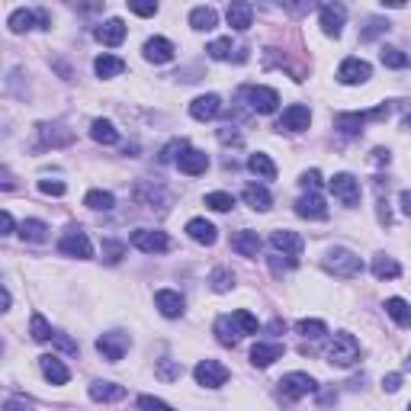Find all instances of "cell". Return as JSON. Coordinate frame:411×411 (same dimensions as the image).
I'll return each instance as SVG.
<instances>
[{
  "mask_svg": "<svg viewBox=\"0 0 411 411\" xmlns=\"http://www.w3.org/2000/svg\"><path fill=\"white\" fill-rule=\"evenodd\" d=\"M270 244H273V251L277 254H286V257H299L305 248V241L296 232H286V228H280V232H273L270 235Z\"/></svg>",
  "mask_w": 411,
  "mask_h": 411,
  "instance_id": "13",
  "label": "cell"
},
{
  "mask_svg": "<svg viewBox=\"0 0 411 411\" xmlns=\"http://www.w3.org/2000/svg\"><path fill=\"white\" fill-rule=\"evenodd\" d=\"M145 58L152 65H168V61H174V42L164 39V35H154V39L145 42Z\"/></svg>",
  "mask_w": 411,
  "mask_h": 411,
  "instance_id": "15",
  "label": "cell"
},
{
  "mask_svg": "<svg viewBox=\"0 0 411 411\" xmlns=\"http://www.w3.org/2000/svg\"><path fill=\"white\" fill-rule=\"evenodd\" d=\"M408 411H411V405H408Z\"/></svg>",
  "mask_w": 411,
  "mask_h": 411,
  "instance_id": "64",
  "label": "cell"
},
{
  "mask_svg": "<svg viewBox=\"0 0 411 411\" xmlns=\"http://www.w3.org/2000/svg\"><path fill=\"white\" fill-rule=\"evenodd\" d=\"M319 389V382L309 376V373H286L283 379H280V392H283V398H305V395H312Z\"/></svg>",
  "mask_w": 411,
  "mask_h": 411,
  "instance_id": "7",
  "label": "cell"
},
{
  "mask_svg": "<svg viewBox=\"0 0 411 411\" xmlns=\"http://www.w3.org/2000/svg\"><path fill=\"white\" fill-rule=\"evenodd\" d=\"M389 158H392V154H389L386 148H376V152H373V161H376V164H389Z\"/></svg>",
  "mask_w": 411,
  "mask_h": 411,
  "instance_id": "61",
  "label": "cell"
},
{
  "mask_svg": "<svg viewBox=\"0 0 411 411\" xmlns=\"http://www.w3.org/2000/svg\"><path fill=\"white\" fill-rule=\"evenodd\" d=\"M3 411H33L29 405L23 402V398H7V405H3Z\"/></svg>",
  "mask_w": 411,
  "mask_h": 411,
  "instance_id": "58",
  "label": "cell"
},
{
  "mask_svg": "<svg viewBox=\"0 0 411 411\" xmlns=\"http://www.w3.org/2000/svg\"><path fill=\"white\" fill-rule=\"evenodd\" d=\"M232 248H235L241 257H257L260 254V235L257 232H248V228H244V232H235V235H232Z\"/></svg>",
  "mask_w": 411,
  "mask_h": 411,
  "instance_id": "23",
  "label": "cell"
},
{
  "mask_svg": "<svg viewBox=\"0 0 411 411\" xmlns=\"http://www.w3.org/2000/svg\"><path fill=\"white\" fill-rule=\"evenodd\" d=\"M193 376H196L200 386L218 389V386H225V382H228V369L222 366V363H216V360H202V363H196Z\"/></svg>",
  "mask_w": 411,
  "mask_h": 411,
  "instance_id": "11",
  "label": "cell"
},
{
  "mask_svg": "<svg viewBox=\"0 0 411 411\" xmlns=\"http://www.w3.org/2000/svg\"><path fill=\"white\" fill-rule=\"evenodd\" d=\"M248 168H251V174H257L260 180H277V164H273L267 154H251V158H248Z\"/></svg>",
  "mask_w": 411,
  "mask_h": 411,
  "instance_id": "34",
  "label": "cell"
},
{
  "mask_svg": "<svg viewBox=\"0 0 411 411\" xmlns=\"http://www.w3.org/2000/svg\"><path fill=\"white\" fill-rule=\"evenodd\" d=\"M398 386H402V376H398V373H389V376L382 379V389H386V392H395Z\"/></svg>",
  "mask_w": 411,
  "mask_h": 411,
  "instance_id": "56",
  "label": "cell"
},
{
  "mask_svg": "<svg viewBox=\"0 0 411 411\" xmlns=\"http://www.w3.org/2000/svg\"><path fill=\"white\" fill-rule=\"evenodd\" d=\"M180 363H174V360H158V369H154V376L158 379H164V382H177L180 379Z\"/></svg>",
  "mask_w": 411,
  "mask_h": 411,
  "instance_id": "44",
  "label": "cell"
},
{
  "mask_svg": "<svg viewBox=\"0 0 411 411\" xmlns=\"http://www.w3.org/2000/svg\"><path fill=\"white\" fill-rule=\"evenodd\" d=\"M369 74H373V67H369L363 58H344V61H341V67H337V81L347 84V87L366 84Z\"/></svg>",
  "mask_w": 411,
  "mask_h": 411,
  "instance_id": "9",
  "label": "cell"
},
{
  "mask_svg": "<svg viewBox=\"0 0 411 411\" xmlns=\"http://www.w3.org/2000/svg\"><path fill=\"white\" fill-rule=\"evenodd\" d=\"M93 71H97L100 77H116V74L126 71V61L116 58V55H100V58L93 61Z\"/></svg>",
  "mask_w": 411,
  "mask_h": 411,
  "instance_id": "35",
  "label": "cell"
},
{
  "mask_svg": "<svg viewBox=\"0 0 411 411\" xmlns=\"http://www.w3.org/2000/svg\"><path fill=\"white\" fill-rule=\"evenodd\" d=\"M97 39H100L103 45H113V49H116V45H122V39H126V23L116 17L106 19V23L97 29Z\"/></svg>",
  "mask_w": 411,
  "mask_h": 411,
  "instance_id": "24",
  "label": "cell"
},
{
  "mask_svg": "<svg viewBox=\"0 0 411 411\" xmlns=\"http://www.w3.org/2000/svg\"><path fill=\"white\" fill-rule=\"evenodd\" d=\"M386 315H389V319H392L398 328H411V305L405 303V299H398V296L386 299Z\"/></svg>",
  "mask_w": 411,
  "mask_h": 411,
  "instance_id": "31",
  "label": "cell"
},
{
  "mask_svg": "<svg viewBox=\"0 0 411 411\" xmlns=\"http://www.w3.org/2000/svg\"><path fill=\"white\" fill-rule=\"evenodd\" d=\"M90 398L93 402H119L126 398V389L116 382H90Z\"/></svg>",
  "mask_w": 411,
  "mask_h": 411,
  "instance_id": "30",
  "label": "cell"
},
{
  "mask_svg": "<svg viewBox=\"0 0 411 411\" xmlns=\"http://www.w3.org/2000/svg\"><path fill=\"white\" fill-rule=\"evenodd\" d=\"M10 232H13V216L3 209L0 212V235H10Z\"/></svg>",
  "mask_w": 411,
  "mask_h": 411,
  "instance_id": "57",
  "label": "cell"
},
{
  "mask_svg": "<svg viewBox=\"0 0 411 411\" xmlns=\"http://www.w3.org/2000/svg\"><path fill=\"white\" fill-rule=\"evenodd\" d=\"M398 202H402V212L411 218V190H405V193L398 196Z\"/></svg>",
  "mask_w": 411,
  "mask_h": 411,
  "instance_id": "60",
  "label": "cell"
},
{
  "mask_svg": "<svg viewBox=\"0 0 411 411\" xmlns=\"http://www.w3.org/2000/svg\"><path fill=\"white\" fill-rule=\"evenodd\" d=\"M360 360V341L353 335H347V331H341V335H335V341H331V347H328V363L331 366H353V363Z\"/></svg>",
  "mask_w": 411,
  "mask_h": 411,
  "instance_id": "3",
  "label": "cell"
},
{
  "mask_svg": "<svg viewBox=\"0 0 411 411\" xmlns=\"http://www.w3.org/2000/svg\"><path fill=\"white\" fill-rule=\"evenodd\" d=\"M138 411H174L168 402H161L154 395H138Z\"/></svg>",
  "mask_w": 411,
  "mask_h": 411,
  "instance_id": "49",
  "label": "cell"
},
{
  "mask_svg": "<svg viewBox=\"0 0 411 411\" xmlns=\"http://www.w3.org/2000/svg\"><path fill=\"white\" fill-rule=\"evenodd\" d=\"M283 357V344H264V341H257V344L251 347V363L254 366H270L273 360H280Z\"/></svg>",
  "mask_w": 411,
  "mask_h": 411,
  "instance_id": "25",
  "label": "cell"
},
{
  "mask_svg": "<svg viewBox=\"0 0 411 411\" xmlns=\"http://www.w3.org/2000/svg\"><path fill=\"white\" fill-rule=\"evenodd\" d=\"M186 235L193 238L196 244H206V248H209V244H216V225H212V222H206V218H190V222H186Z\"/></svg>",
  "mask_w": 411,
  "mask_h": 411,
  "instance_id": "22",
  "label": "cell"
},
{
  "mask_svg": "<svg viewBox=\"0 0 411 411\" xmlns=\"http://www.w3.org/2000/svg\"><path fill=\"white\" fill-rule=\"evenodd\" d=\"M402 129H408V132H411V116H405V122H402Z\"/></svg>",
  "mask_w": 411,
  "mask_h": 411,
  "instance_id": "62",
  "label": "cell"
},
{
  "mask_svg": "<svg viewBox=\"0 0 411 411\" xmlns=\"http://www.w3.org/2000/svg\"><path fill=\"white\" fill-rule=\"evenodd\" d=\"M129 10H132V13H138V17H154V13H158V3H138V0H132V3H129Z\"/></svg>",
  "mask_w": 411,
  "mask_h": 411,
  "instance_id": "53",
  "label": "cell"
},
{
  "mask_svg": "<svg viewBox=\"0 0 411 411\" xmlns=\"http://www.w3.org/2000/svg\"><path fill=\"white\" fill-rule=\"evenodd\" d=\"M344 19H347V7L344 3H325L321 7V29H325V35H341V29H344Z\"/></svg>",
  "mask_w": 411,
  "mask_h": 411,
  "instance_id": "12",
  "label": "cell"
},
{
  "mask_svg": "<svg viewBox=\"0 0 411 411\" xmlns=\"http://www.w3.org/2000/svg\"><path fill=\"white\" fill-rule=\"evenodd\" d=\"M392 113V103H379L376 109H363V113H337L335 116V129L344 135H360L366 122H382Z\"/></svg>",
  "mask_w": 411,
  "mask_h": 411,
  "instance_id": "1",
  "label": "cell"
},
{
  "mask_svg": "<svg viewBox=\"0 0 411 411\" xmlns=\"http://www.w3.org/2000/svg\"><path fill=\"white\" fill-rule=\"evenodd\" d=\"M209 283H212V293H232V289H235V273L228 267H216Z\"/></svg>",
  "mask_w": 411,
  "mask_h": 411,
  "instance_id": "39",
  "label": "cell"
},
{
  "mask_svg": "<svg viewBox=\"0 0 411 411\" xmlns=\"http://www.w3.org/2000/svg\"><path fill=\"white\" fill-rule=\"evenodd\" d=\"M398 273H402V267H398L395 257H386V254H376V257H373V277L376 280H395Z\"/></svg>",
  "mask_w": 411,
  "mask_h": 411,
  "instance_id": "33",
  "label": "cell"
},
{
  "mask_svg": "<svg viewBox=\"0 0 411 411\" xmlns=\"http://www.w3.org/2000/svg\"><path fill=\"white\" fill-rule=\"evenodd\" d=\"M58 251L67 254V257L87 260V257H93V244H90V238H87L81 228H67L65 235H61V241H58Z\"/></svg>",
  "mask_w": 411,
  "mask_h": 411,
  "instance_id": "6",
  "label": "cell"
},
{
  "mask_svg": "<svg viewBox=\"0 0 411 411\" xmlns=\"http://www.w3.org/2000/svg\"><path fill=\"white\" fill-rule=\"evenodd\" d=\"M39 369H42V376L49 379L51 386H65L67 379H71V373H67V366L58 360V357H51V353H45V357H39Z\"/></svg>",
  "mask_w": 411,
  "mask_h": 411,
  "instance_id": "19",
  "label": "cell"
},
{
  "mask_svg": "<svg viewBox=\"0 0 411 411\" xmlns=\"http://www.w3.org/2000/svg\"><path fill=\"white\" fill-rule=\"evenodd\" d=\"M190 26H193L196 33H209L218 26V13L212 7H193L190 10Z\"/></svg>",
  "mask_w": 411,
  "mask_h": 411,
  "instance_id": "29",
  "label": "cell"
},
{
  "mask_svg": "<svg viewBox=\"0 0 411 411\" xmlns=\"http://www.w3.org/2000/svg\"><path fill=\"white\" fill-rule=\"evenodd\" d=\"M218 138H222V142H225V145H228V142H235V145L241 142V135H238L232 126H228V129H222V132H218Z\"/></svg>",
  "mask_w": 411,
  "mask_h": 411,
  "instance_id": "59",
  "label": "cell"
},
{
  "mask_svg": "<svg viewBox=\"0 0 411 411\" xmlns=\"http://www.w3.org/2000/svg\"><path fill=\"white\" fill-rule=\"evenodd\" d=\"M321 267L328 270V273H335V277H360L363 273V260L357 257L353 251H347V248H335V251H328L325 260H321Z\"/></svg>",
  "mask_w": 411,
  "mask_h": 411,
  "instance_id": "2",
  "label": "cell"
},
{
  "mask_svg": "<svg viewBox=\"0 0 411 411\" xmlns=\"http://www.w3.org/2000/svg\"><path fill=\"white\" fill-rule=\"evenodd\" d=\"M154 305L161 309L164 319H180L184 315V296L174 293V289H158L154 293Z\"/></svg>",
  "mask_w": 411,
  "mask_h": 411,
  "instance_id": "17",
  "label": "cell"
},
{
  "mask_svg": "<svg viewBox=\"0 0 411 411\" xmlns=\"http://www.w3.org/2000/svg\"><path fill=\"white\" fill-rule=\"evenodd\" d=\"M19 235H23V241H45L49 238V225L45 222H39V218H26L23 225H19Z\"/></svg>",
  "mask_w": 411,
  "mask_h": 411,
  "instance_id": "37",
  "label": "cell"
},
{
  "mask_svg": "<svg viewBox=\"0 0 411 411\" xmlns=\"http://www.w3.org/2000/svg\"><path fill=\"white\" fill-rule=\"evenodd\" d=\"M39 193H45V196H65V184H61V180H39Z\"/></svg>",
  "mask_w": 411,
  "mask_h": 411,
  "instance_id": "51",
  "label": "cell"
},
{
  "mask_svg": "<svg viewBox=\"0 0 411 411\" xmlns=\"http://www.w3.org/2000/svg\"><path fill=\"white\" fill-rule=\"evenodd\" d=\"M29 335H33V341H39V344H45V341L55 337V335H51V325L45 321V315H39V312L29 319Z\"/></svg>",
  "mask_w": 411,
  "mask_h": 411,
  "instance_id": "40",
  "label": "cell"
},
{
  "mask_svg": "<svg viewBox=\"0 0 411 411\" xmlns=\"http://www.w3.org/2000/svg\"><path fill=\"white\" fill-rule=\"evenodd\" d=\"M296 212L303 218H328V206H325V200H321L319 193H305V196H299L296 200Z\"/></svg>",
  "mask_w": 411,
  "mask_h": 411,
  "instance_id": "20",
  "label": "cell"
},
{
  "mask_svg": "<svg viewBox=\"0 0 411 411\" xmlns=\"http://www.w3.org/2000/svg\"><path fill=\"white\" fill-rule=\"evenodd\" d=\"M90 138L93 142H100V145H116L119 132H116V126H113L109 119H93L90 122Z\"/></svg>",
  "mask_w": 411,
  "mask_h": 411,
  "instance_id": "32",
  "label": "cell"
},
{
  "mask_svg": "<svg viewBox=\"0 0 411 411\" xmlns=\"http://www.w3.org/2000/svg\"><path fill=\"white\" fill-rule=\"evenodd\" d=\"M209 58H216V61H225V58H232V39H216V42H209Z\"/></svg>",
  "mask_w": 411,
  "mask_h": 411,
  "instance_id": "48",
  "label": "cell"
},
{
  "mask_svg": "<svg viewBox=\"0 0 411 411\" xmlns=\"http://www.w3.org/2000/svg\"><path fill=\"white\" fill-rule=\"evenodd\" d=\"M55 344H58L61 350H67V353H77V344L67 335H55Z\"/></svg>",
  "mask_w": 411,
  "mask_h": 411,
  "instance_id": "55",
  "label": "cell"
},
{
  "mask_svg": "<svg viewBox=\"0 0 411 411\" xmlns=\"http://www.w3.org/2000/svg\"><path fill=\"white\" fill-rule=\"evenodd\" d=\"M97 350L103 353V360L119 363L122 357H126V350H129V337H126V335H119V331L100 335V337H97Z\"/></svg>",
  "mask_w": 411,
  "mask_h": 411,
  "instance_id": "10",
  "label": "cell"
},
{
  "mask_svg": "<svg viewBox=\"0 0 411 411\" xmlns=\"http://www.w3.org/2000/svg\"><path fill=\"white\" fill-rule=\"evenodd\" d=\"M241 196H244V202H248L251 209H257V212H267V209H270V202H273L270 190H267V186H260V184H248Z\"/></svg>",
  "mask_w": 411,
  "mask_h": 411,
  "instance_id": "26",
  "label": "cell"
},
{
  "mask_svg": "<svg viewBox=\"0 0 411 411\" xmlns=\"http://www.w3.org/2000/svg\"><path fill=\"white\" fill-rule=\"evenodd\" d=\"M184 152H186V142H184V138H174V142H170L168 148L161 152V161H177Z\"/></svg>",
  "mask_w": 411,
  "mask_h": 411,
  "instance_id": "50",
  "label": "cell"
},
{
  "mask_svg": "<svg viewBox=\"0 0 411 411\" xmlns=\"http://www.w3.org/2000/svg\"><path fill=\"white\" fill-rule=\"evenodd\" d=\"M103 257H106V264H119V260L126 257V244L106 238V241H103Z\"/></svg>",
  "mask_w": 411,
  "mask_h": 411,
  "instance_id": "46",
  "label": "cell"
},
{
  "mask_svg": "<svg viewBox=\"0 0 411 411\" xmlns=\"http://www.w3.org/2000/svg\"><path fill=\"white\" fill-rule=\"evenodd\" d=\"M296 331H299L303 337H312V341H315V337H325L328 335V325H325V321H319V319H303L299 325H296Z\"/></svg>",
  "mask_w": 411,
  "mask_h": 411,
  "instance_id": "41",
  "label": "cell"
},
{
  "mask_svg": "<svg viewBox=\"0 0 411 411\" xmlns=\"http://www.w3.org/2000/svg\"><path fill=\"white\" fill-rule=\"evenodd\" d=\"M39 132H42V138H45V145H71L74 142V132H67L65 126H39Z\"/></svg>",
  "mask_w": 411,
  "mask_h": 411,
  "instance_id": "38",
  "label": "cell"
},
{
  "mask_svg": "<svg viewBox=\"0 0 411 411\" xmlns=\"http://www.w3.org/2000/svg\"><path fill=\"white\" fill-rule=\"evenodd\" d=\"M379 58H382L386 67H408V61H411L402 49H392V45H386V49L379 51Z\"/></svg>",
  "mask_w": 411,
  "mask_h": 411,
  "instance_id": "42",
  "label": "cell"
},
{
  "mask_svg": "<svg viewBox=\"0 0 411 411\" xmlns=\"http://www.w3.org/2000/svg\"><path fill=\"white\" fill-rule=\"evenodd\" d=\"M312 122V113L309 106H303V103H293V106L283 109V119H280V129H289V132H305Z\"/></svg>",
  "mask_w": 411,
  "mask_h": 411,
  "instance_id": "14",
  "label": "cell"
},
{
  "mask_svg": "<svg viewBox=\"0 0 411 411\" xmlns=\"http://www.w3.org/2000/svg\"><path fill=\"white\" fill-rule=\"evenodd\" d=\"M293 267H296V257L280 260V254H273V257H270V270H273V273H283V270H293Z\"/></svg>",
  "mask_w": 411,
  "mask_h": 411,
  "instance_id": "54",
  "label": "cell"
},
{
  "mask_svg": "<svg viewBox=\"0 0 411 411\" xmlns=\"http://www.w3.org/2000/svg\"><path fill=\"white\" fill-rule=\"evenodd\" d=\"M408 366H411V357H408Z\"/></svg>",
  "mask_w": 411,
  "mask_h": 411,
  "instance_id": "63",
  "label": "cell"
},
{
  "mask_svg": "<svg viewBox=\"0 0 411 411\" xmlns=\"http://www.w3.org/2000/svg\"><path fill=\"white\" fill-rule=\"evenodd\" d=\"M241 97L248 100V106L254 113H277L280 106V93L273 87H264V84H254V87H241Z\"/></svg>",
  "mask_w": 411,
  "mask_h": 411,
  "instance_id": "4",
  "label": "cell"
},
{
  "mask_svg": "<svg viewBox=\"0 0 411 411\" xmlns=\"http://www.w3.org/2000/svg\"><path fill=\"white\" fill-rule=\"evenodd\" d=\"M7 26H10V33H29V29L39 26V10H13Z\"/></svg>",
  "mask_w": 411,
  "mask_h": 411,
  "instance_id": "28",
  "label": "cell"
},
{
  "mask_svg": "<svg viewBox=\"0 0 411 411\" xmlns=\"http://www.w3.org/2000/svg\"><path fill=\"white\" fill-rule=\"evenodd\" d=\"M177 168L184 170L186 177H200V174H206V168H209V154L196 152V148H186V152L177 158Z\"/></svg>",
  "mask_w": 411,
  "mask_h": 411,
  "instance_id": "16",
  "label": "cell"
},
{
  "mask_svg": "<svg viewBox=\"0 0 411 411\" xmlns=\"http://www.w3.org/2000/svg\"><path fill=\"white\" fill-rule=\"evenodd\" d=\"M228 26H232V29H238V33H244V29H251V19H254V7L251 3H241V0H238V3H228Z\"/></svg>",
  "mask_w": 411,
  "mask_h": 411,
  "instance_id": "21",
  "label": "cell"
},
{
  "mask_svg": "<svg viewBox=\"0 0 411 411\" xmlns=\"http://www.w3.org/2000/svg\"><path fill=\"white\" fill-rule=\"evenodd\" d=\"M218 113H222V100H218L216 93H206V97H196L193 103H190V116L200 119V122H209V119H216Z\"/></svg>",
  "mask_w": 411,
  "mask_h": 411,
  "instance_id": "18",
  "label": "cell"
},
{
  "mask_svg": "<svg viewBox=\"0 0 411 411\" xmlns=\"http://www.w3.org/2000/svg\"><path fill=\"white\" fill-rule=\"evenodd\" d=\"M232 319H235V325L241 328V335H257V328H260V325H257V319H254L248 309H238Z\"/></svg>",
  "mask_w": 411,
  "mask_h": 411,
  "instance_id": "45",
  "label": "cell"
},
{
  "mask_svg": "<svg viewBox=\"0 0 411 411\" xmlns=\"http://www.w3.org/2000/svg\"><path fill=\"white\" fill-rule=\"evenodd\" d=\"M299 184H303L305 190H309V193H315V190H319V186H321V174H319V170H305V174H303V180H299Z\"/></svg>",
  "mask_w": 411,
  "mask_h": 411,
  "instance_id": "52",
  "label": "cell"
},
{
  "mask_svg": "<svg viewBox=\"0 0 411 411\" xmlns=\"http://www.w3.org/2000/svg\"><path fill=\"white\" fill-rule=\"evenodd\" d=\"M206 206H209V209H216V212H228L232 206H235V196L216 190V193H206Z\"/></svg>",
  "mask_w": 411,
  "mask_h": 411,
  "instance_id": "43",
  "label": "cell"
},
{
  "mask_svg": "<svg viewBox=\"0 0 411 411\" xmlns=\"http://www.w3.org/2000/svg\"><path fill=\"white\" fill-rule=\"evenodd\" d=\"M216 337H218V344H225V347H235L238 344V337H241V328L235 325V319L232 315H222V319L216 321Z\"/></svg>",
  "mask_w": 411,
  "mask_h": 411,
  "instance_id": "27",
  "label": "cell"
},
{
  "mask_svg": "<svg viewBox=\"0 0 411 411\" xmlns=\"http://www.w3.org/2000/svg\"><path fill=\"white\" fill-rule=\"evenodd\" d=\"M84 206L87 209H97V212H109L116 206V196L109 193V190H90V193L84 196Z\"/></svg>",
  "mask_w": 411,
  "mask_h": 411,
  "instance_id": "36",
  "label": "cell"
},
{
  "mask_svg": "<svg viewBox=\"0 0 411 411\" xmlns=\"http://www.w3.org/2000/svg\"><path fill=\"white\" fill-rule=\"evenodd\" d=\"M129 241L142 254H164L170 248V238L164 232H158V228H135Z\"/></svg>",
  "mask_w": 411,
  "mask_h": 411,
  "instance_id": "5",
  "label": "cell"
},
{
  "mask_svg": "<svg viewBox=\"0 0 411 411\" xmlns=\"http://www.w3.org/2000/svg\"><path fill=\"white\" fill-rule=\"evenodd\" d=\"M382 33H389V19L373 17V19L366 23V29L360 33V39H363V42H369V39H376V35H382Z\"/></svg>",
  "mask_w": 411,
  "mask_h": 411,
  "instance_id": "47",
  "label": "cell"
},
{
  "mask_svg": "<svg viewBox=\"0 0 411 411\" xmlns=\"http://www.w3.org/2000/svg\"><path fill=\"white\" fill-rule=\"evenodd\" d=\"M328 186H331V193L344 202V206H357V202H360V180H357V177L335 174L328 180Z\"/></svg>",
  "mask_w": 411,
  "mask_h": 411,
  "instance_id": "8",
  "label": "cell"
}]
</instances>
